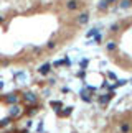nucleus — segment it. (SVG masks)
I'll return each instance as SVG.
<instances>
[{"label": "nucleus", "mask_w": 132, "mask_h": 133, "mask_svg": "<svg viewBox=\"0 0 132 133\" xmlns=\"http://www.w3.org/2000/svg\"><path fill=\"white\" fill-rule=\"evenodd\" d=\"M119 131L121 133H129L130 131V125L129 123H122V125L119 127Z\"/></svg>", "instance_id": "8"}, {"label": "nucleus", "mask_w": 132, "mask_h": 133, "mask_svg": "<svg viewBox=\"0 0 132 133\" xmlns=\"http://www.w3.org/2000/svg\"><path fill=\"white\" fill-rule=\"evenodd\" d=\"M96 35H98V28H93L91 31H88V38L89 36H96Z\"/></svg>", "instance_id": "14"}, {"label": "nucleus", "mask_w": 132, "mask_h": 133, "mask_svg": "<svg viewBox=\"0 0 132 133\" xmlns=\"http://www.w3.org/2000/svg\"><path fill=\"white\" fill-rule=\"evenodd\" d=\"M101 39H103V36H101V35L98 33V35H96V36H94V41H98V43H99Z\"/></svg>", "instance_id": "19"}, {"label": "nucleus", "mask_w": 132, "mask_h": 133, "mask_svg": "<svg viewBox=\"0 0 132 133\" xmlns=\"http://www.w3.org/2000/svg\"><path fill=\"white\" fill-rule=\"evenodd\" d=\"M22 99H23L25 102H30V104H32V102H37V95H35L33 92H25Z\"/></svg>", "instance_id": "3"}, {"label": "nucleus", "mask_w": 132, "mask_h": 133, "mask_svg": "<svg viewBox=\"0 0 132 133\" xmlns=\"http://www.w3.org/2000/svg\"><path fill=\"white\" fill-rule=\"evenodd\" d=\"M130 3H132V0H130Z\"/></svg>", "instance_id": "25"}, {"label": "nucleus", "mask_w": 132, "mask_h": 133, "mask_svg": "<svg viewBox=\"0 0 132 133\" xmlns=\"http://www.w3.org/2000/svg\"><path fill=\"white\" fill-rule=\"evenodd\" d=\"M76 22H78L79 25H86L89 22V13H81L79 17H78V20H76Z\"/></svg>", "instance_id": "5"}, {"label": "nucleus", "mask_w": 132, "mask_h": 133, "mask_svg": "<svg viewBox=\"0 0 132 133\" xmlns=\"http://www.w3.org/2000/svg\"><path fill=\"white\" fill-rule=\"evenodd\" d=\"M88 63H89L88 59H83V61H81V68H86V66H88Z\"/></svg>", "instance_id": "18"}, {"label": "nucleus", "mask_w": 132, "mask_h": 133, "mask_svg": "<svg viewBox=\"0 0 132 133\" xmlns=\"http://www.w3.org/2000/svg\"><path fill=\"white\" fill-rule=\"evenodd\" d=\"M20 112H22V109H20L18 105H12V109H10V112H8V117L12 118V117H17Z\"/></svg>", "instance_id": "6"}, {"label": "nucleus", "mask_w": 132, "mask_h": 133, "mask_svg": "<svg viewBox=\"0 0 132 133\" xmlns=\"http://www.w3.org/2000/svg\"><path fill=\"white\" fill-rule=\"evenodd\" d=\"M107 77H109V79H112V81H117V76H116L114 72H107Z\"/></svg>", "instance_id": "17"}, {"label": "nucleus", "mask_w": 132, "mask_h": 133, "mask_svg": "<svg viewBox=\"0 0 132 133\" xmlns=\"http://www.w3.org/2000/svg\"><path fill=\"white\" fill-rule=\"evenodd\" d=\"M0 89H3V82H0Z\"/></svg>", "instance_id": "24"}, {"label": "nucleus", "mask_w": 132, "mask_h": 133, "mask_svg": "<svg viewBox=\"0 0 132 133\" xmlns=\"http://www.w3.org/2000/svg\"><path fill=\"white\" fill-rule=\"evenodd\" d=\"M51 107H61V102H51Z\"/></svg>", "instance_id": "21"}, {"label": "nucleus", "mask_w": 132, "mask_h": 133, "mask_svg": "<svg viewBox=\"0 0 132 133\" xmlns=\"http://www.w3.org/2000/svg\"><path fill=\"white\" fill-rule=\"evenodd\" d=\"M106 2H107V3L111 5V3H117V2H119V0H106Z\"/></svg>", "instance_id": "22"}, {"label": "nucleus", "mask_w": 132, "mask_h": 133, "mask_svg": "<svg viewBox=\"0 0 132 133\" xmlns=\"http://www.w3.org/2000/svg\"><path fill=\"white\" fill-rule=\"evenodd\" d=\"M109 30H111V31H119V25H117V23L111 25V26H109Z\"/></svg>", "instance_id": "15"}, {"label": "nucleus", "mask_w": 132, "mask_h": 133, "mask_svg": "<svg viewBox=\"0 0 132 133\" xmlns=\"http://www.w3.org/2000/svg\"><path fill=\"white\" fill-rule=\"evenodd\" d=\"M0 23H3V17H2V15H0Z\"/></svg>", "instance_id": "23"}, {"label": "nucleus", "mask_w": 132, "mask_h": 133, "mask_svg": "<svg viewBox=\"0 0 132 133\" xmlns=\"http://www.w3.org/2000/svg\"><path fill=\"white\" fill-rule=\"evenodd\" d=\"M50 71H51V64L50 63H45V64H41L40 66V69H38V72L41 74V76H46Z\"/></svg>", "instance_id": "2"}, {"label": "nucleus", "mask_w": 132, "mask_h": 133, "mask_svg": "<svg viewBox=\"0 0 132 133\" xmlns=\"http://www.w3.org/2000/svg\"><path fill=\"white\" fill-rule=\"evenodd\" d=\"M116 48H117V44H116L114 41H109L107 44H106V49H107V51H114Z\"/></svg>", "instance_id": "10"}, {"label": "nucleus", "mask_w": 132, "mask_h": 133, "mask_svg": "<svg viewBox=\"0 0 132 133\" xmlns=\"http://www.w3.org/2000/svg\"><path fill=\"white\" fill-rule=\"evenodd\" d=\"M55 46H56V43H55V41H48V43H46V48H48V49H53Z\"/></svg>", "instance_id": "16"}, {"label": "nucleus", "mask_w": 132, "mask_h": 133, "mask_svg": "<svg viewBox=\"0 0 132 133\" xmlns=\"http://www.w3.org/2000/svg\"><path fill=\"white\" fill-rule=\"evenodd\" d=\"M10 120H12L10 117H7V118H3V120H0V127H3V125H8V123H10Z\"/></svg>", "instance_id": "13"}, {"label": "nucleus", "mask_w": 132, "mask_h": 133, "mask_svg": "<svg viewBox=\"0 0 132 133\" xmlns=\"http://www.w3.org/2000/svg\"><path fill=\"white\" fill-rule=\"evenodd\" d=\"M119 3H121V8H129L130 5H132L130 0H122V2H119Z\"/></svg>", "instance_id": "11"}, {"label": "nucleus", "mask_w": 132, "mask_h": 133, "mask_svg": "<svg viewBox=\"0 0 132 133\" xmlns=\"http://www.w3.org/2000/svg\"><path fill=\"white\" fill-rule=\"evenodd\" d=\"M98 8H99V10H107V8H109V3L106 2V0H99Z\"/></svg>", "instance_id": "9"}, {"label": "nucleus", "mask_w": 132, "mask_h": 133, "mask_svg": "<svg viewBox=\"0 0 132 133\" xmlns=\"http://www.w3.org/2000/svg\"><path fill=\"white\" fill-rule=\"evenodd\" d=\"M17 102H18V95H17V94H10V95H7V104H10V105H17Z\"/></svg>", "instance_id": "7"}, {"label": "nucleus", "mask_w": 132, "mask_h": 133, "mask_svg": "<svg viewBox=\"0 0 132 133\" xmlns=\"http://www.w3.org/2000/svg\"><path fill=\"white\" fill-rule=\"evenodd\" d=\"M61 64H63V61H56V63H53V66H55V68H59Z\"/></svg>", "instance_id": "20"}, {"label": "nucleus", "mask_w": 132, "mask_h": 133, "mask_svg": "<svg viewBox=\"0 0 132 133\" xmlns=\"http://www.w3.org/2000/svg\"><path fill=\"white\" fill-rule=\"evenodd\" d=\"M71 110H73L71 107H66V109H64L63 112H59V115H63V117H68V115L71 114Z\"/></svg>", "instance_id": "12"}, {"label": "nucleus", "mask_w": 132, "mask_h": 133, "mask_svg": "<svg viewBox=\"0 0 132 133\" xmlns=\"http://www.w3.org/2000/svg\"><path fill=\"white\" fill-rule=\"evenodd\" d=\"M112 95H114V92H107V94H103V95L99 97V104H101V105H106L111 99H112Z\"/></svg>", "instance_id": "1"}, {"label": "nucleus", "mask_w": 132, "mask_h": 133, "mask_svg": "<svg viewBox=\"0 0 132 133\" xmlns=\"http://www.w3.org/2000/svg\"><path fill=\"white\" fill-rule=\"evenodd\" d=\"M78 7H79L78 0H68V2H66V8H68L69 12H73V10H76Z\"/></svg>", "instance_id": "4"}]
</instances>
